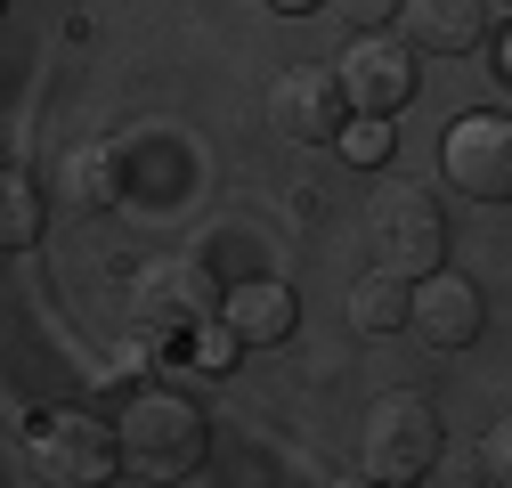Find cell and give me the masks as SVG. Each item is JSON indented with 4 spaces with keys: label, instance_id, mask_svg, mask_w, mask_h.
Returning <instances> with one entry per match:
<instances>
[{
    "label": "cell",
    "instance_id": "cell-5",
    "mask_svg": "<svg viewBox=\"0 0 512 488\" xmlns=\"http://www.w3.org/2000/svg\"><path fill=\"white\" fill-rule=\"evenodd\" d=\"M25 464L49 488H98V480H114V432H106L98 415H82V407H57V415L33 423Z\"/></svg>",
    "mask_w": 512,
    "mask_h": 488
},
{
    "label": "cell",
    "instance_id": "cell-16",
    "mask_svg": "<svg viewBox=\"0 0 512 488\" xmlns=\"http://www.w3.org/2000/svg\"><path fill=\"white\" fill-rule=\"evenodd\" d=\"M472 480H480V488H504V480H512V440H504V432H488V440H480Z\"/></svg>",
    "mask_w": 512,
    "mask_h": 488
},
{
    "label": "cell",
    "instance_id": "cell-7",
    "mask_svg": "<svg viewBox=\"0 0 512 488\" xmlns=\"http://www.w3.org/2000/svg\"><path fill=\"white\" fill-rule=\"evenodd\" d=\"M334 90H342L350 114H382V122H391V114L415 98V49L391 41L382 25L358 33V41L342 49V66H334Z\"/></svg>",
    "mask_w": 512,
    "mask_h": 488
},
{
    "label": "cell",
    "instance_id": "cell-9",
    "mask_svg": "<svg viewBox=\"0 0 512 488\" xmlns=\"http://www.w3.org/2000/svg\"><path fill=\"white\" fill-rule=\"evenodd\" d=\"M407 326L423 350H472L480 342V285L472 277H407Z\"/></svg>",
    "mask_w": 512,
    "mask_h": 488
},
{
    "label": "cell",
    "instance_id": "cell-11",
    "mask_svg": "<svg viewBox=\"0 0 512 488\" xmlns=\"http://www.w3.org/2000/svg\"><path fill=\"white\" fill-rule=\"evenodd\" d=\"M293 318H301V301H293L277 277H252V285L220 293V326H228L236 350H269V342H285Z\"/></svg>",
    "mask_w": 512,
    "mask_h": 488
},
{
    "label": "cell",
    "instance_id": "cell-3",
    "mask_svg": "<svg viewBox=\"0 0 512 488\" xmlns=\"http://www.w3.org/2000/svg\"><path fill=\"white\" fill-rule=\"evenodd\" d=\"M358 464H366V480H391V488L423 480L439 464V415H431V399L423 391H382L366 407V423H358Z\"/></svg>",
    "mask_w": 512,
    "mask_h": 488
},
{
    "label": "cell",
    "instance_id": "cell-10",
    "mask_svg": "<svg viewBox=\"0 0 512 488\" xmlns=\"http://www.w3.org/2000/svg\"><path fill=\"white\" fill-rule=\"evenodd\" d=\"M407 49H431V57H464L480 49L496 25H504V0H399V17Z\"/></svg>",
    "mask_w": 512,
    "mask_h": 488
},
{
    "label": "cell",
    "instance_id": "cell-15",
    "mask_svg": "<svg viewBox=\"0 0 512 488\" xmlns=\"http://www.w3.org/2000/svg\"><path fill=\"white\" fill-rule=\"evenodd\" d=\"M334 147H342L350 163H382V155H391V122H382V114H358V122L334 131Z\"/></svg>",
    "mask_w": 512,
    "mask_h": 488
},
{
    "label": "cell",
    "instance_id": "cell-2",
    "mask_svg": "<svg viewBox=\"0 0 512 488\" xmlns=\"http://www.w3.org/2000/svg\"><path fill=\"white\" fill-rule=\"evenodd\" d=\"M366 253L374 269L391 277H423L447 261V220L431 204V188H415V179H382L374 204H366Z\"/></svg>",
    "mask_w": 512,
    "mask_h": 488
},
{
    "label": "cell",
    "instance_id": "cell-18",
    "mask_svg": "<svg viewBox=\"0 0 512 488\" xmlns=\"http://www.w3.org/2000/svg\"><path fill=\"white\" fill-rule=\"evenodd\" d=\"M277 9H317V0H277Z\"/></svg>",
    "mask_w": 512,
    "mask_h": 488
},
{
    "label": "cell",
    "instance_id": "cell-14",
    "mask_svg": "<svg viewBox=\"0 0 512 488\" xmlns=\"http://www.w3.org/2000/svg\"><path fill=\"white\" fill-rule=\"evenodd\" d=\"M41 188H33V179L25 171H0V253H25V244L41 236Z\"/></svg>",
    "mask_w": 512,
    "mask_h": 488
},
{
    "label": "cell",
    "instance_id": "cell-8",
    "mask_svg": "<svg viewBox=\"0 0 512 488\" xmlns=\"http://www.w3.org/2000/svg\"><path fill=\"white\" fill-rule=\"evenodd\" d=\"M269 114H277V131L293 147H334V131L350 122V106L334 90V66H285L269 82Z\"/></svg>",
    "mask_w": 512,
    "mask_h": 488
},
{
    "label": "cell",
    "instance_id": "cell-13",
    "mask_svg": "<svg viewBox=\"0 0 512 488\" xmlns=\"http://www.w3.org/2000/svg\"><path fill=\"white\" fill-rule=\"evenodd\" d=\"M350 326H358L366 342H391V334L407 326V277H391V269H366V277L350 285Z\"/></svg>",
    "mask_w": 512,
    "mask_h": 488
},
{
    "label": "cell",
    "instance_id": "cell-6",
    "mask_svg": "<svg viewBox=\"0 0 512 488\" xmlns=\"http://www.w3.org/2000/svg\"><path fill=\"white\" fill-rule=\"evenodd\" d=\"M439 171L447 188L472 204H504L512 196V122L504 114H464L439 131Z\"/></svg>",
    "mask_w": 512,
    "mask_h": 488
},
{
    "label": "cell",
    "instance_id": "cell-4",
    "mask_svg": "<svg viewBox=\"0 0 512 488\" xmlns=\"http://www.w3.org/2000/svg\"><path fill=\"white\" fill-rule=\"evenodd\" d=\"M220 277L196 261V253H163L139 269V293H131V326L155 334V342H179V334H196L220 318Z\"/></svg>",
    "mask_w": 512,
    "mask_h": 488
},
{
    "label": "cell",
    "instance_id": "cell-12",
    "mask_svg": "<svg viewBox=\"0 0 512 488\" xmlns=\"http://www.w3.org/2000/svg\"><path fill=\"white\" fill-rule=\"evenodd\" d=\"M114 196H122V163H114V147H66L57 155V204L66 212H114Z\"/></svg>",
    "mask_w": 512,
    "mask_h": 488
},
{
    "label": "cell",
    "instance_id": "cell-1",
    "mask_svg": "<svg viewBox=\"0 0 512 488\" xmlns=\"http://www.w3.org/2000/svg\"><path fill=\"white\" fill-rule=\"evenodd\" d=\"M212 432H204V407L179 399V391H131L114 423V472L131 480H187L204 464Z\"/></svg>",
    "mask_w": 512,
    "mask_h": 488
},
{
    "label": "cell",
    "instance_id": "cell-17",
    "mask_svg": "<svg viewBox=\"0 0 512 488\" xmlns=\"http://www.w3.org/2000/svg\"><path fill=\"white\" fill-rule=\"evenodd\" d=\"M326 9H334L342 25H358V33H374V25L399 17V0H326Z\"/></svg>",
    "mask_w": 512,
    "mask_h": 488
}]
</instances>
